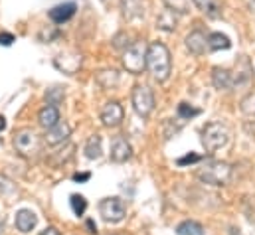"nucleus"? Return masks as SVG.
I'll return each mask as SVG.
<instances>
[{
    "instance_id": "f257e3e1",
    "label": "nucleus",
    "mask_w": 255,
    "mask_h": 235,
    "mask_svg": "<svg viewBox=\"0 0 255 235\" xmlns=\"http://www.w3.org/2000/svg\"><path fill=\"white\" fill-rule=\"evenodd\" d=\"M146 69L156 81H166L170 77V52L164 44H150L146 48Z\"/></svg>"
},
{
    "instance_id": "f03ea898",
    "label": "nucleus",
    "mask_w": 255,
    "mask_h": 235,
    "mask_svg": "<svg viewBox=\"0 0 255 235\" xmlns=\"http://www.w3.org/2000/svg\"><path fill=\"white\" fill-rule=\"evenodd\" d=\"M198 180L210 186H224L232 176V166L222 160H206L198 170H196Z\"/></svg>"
},
{
    "instance_id": "7ed1b4c3",
    "label": "nucleus",
    "mask_w": 255,
    "mask_h": 235,
    "mask_svg": "<svg viewBox=\"0 0 255 235\" xmlns=\"http://www.w3.org/2000/svg\"><path fill=\"white\" fill-rule=\"evenodd\" d=\"M230 140V130L222 122H208L202 130V146L206 152H216Z\"/></svg>"
},
{
    "instance_id": "20e7f679",
    "label": "nucleus",
    "mask_w": 255,
    "mask_h": 235,
    "mask_svg": "<svg viewBox=\"0 0 255 235\" xmlns=\"http://www.w3.org/2000/svg\"><path fill=\"white\" fill-rule=\"evenodd\" d=\"M146 44L144 42H134L130 44L125 54H123V67L132 75H140L146 69Z\"/></svg>"
},
{
    "instance_id": "39448f33",
    "label": "nucleus",
    "mask_w": 255,
    "mask_h": 235,
    "mask_svg": "<svg viewBox=\"0 0 255 235\" xmlns=\"http://www.w3.org/2000/svg\"><path fill=\"white\" fill-rule=\"evenodd\" d=\"M99 216L103 218V222L107 224H119L125 220L127 216V208L123 204L121 198L111 196V198H103L99 202Z\"/></svg>"
},
{
    "instance_id": "423d86ee",
    "label": "nucleus",
    "mask_w": 255,
    "mask_h": 235,
    "mask_svg": "<svg viewBox=\"0 0 255 235\" xmlns=\"http://www.w3.org/2000/svg\"><path fill=\"white\" fill-rule=\"evenodd\" d=\"M132 109L138 117H150V113L154 111V95L148 85H136L132 89Z\"/></svg>"
},
{
    "instance_id": "0eeeda50",
    "label": "nucleus",
    "mask_w": 255,
    "mask_h": 235,
    "mask_svg": "<svg viewBox=\"0 0 255 235\" xmlns=\"http://www.w3.org/2000/svg\"><path fill=\"white\" fill-rule=\"evenodd\" d=\"M14 146L22 156L32 158L40 152V138L32 128H22L14 134Z\"/></svg>"
},
{
    "instance_id": "6e6552de",
    "label": "nucleus",
    "mask_w": 255,
    "mask_h": 235,
    "mask_svg": "<svg viewBox=\"0 0 255 235\" xmlns=\"http://www.w3.org/2000/svg\"><path fill=\"white\" fill-rule=\"evenodd\" d=\"M123 107L117 103V101H109L105 103V107L101 109V122L107 126V128H115L123 122Z\"/></svg>"
},
{
    "instance_id": "1a4fd4ad",
    "label": "nucleus",
    "mask_w": 255,
    "mask_h": 235,
    "mask_svg": "<svg viewBox=\"0 0 255 235\" xmlns=\"http://www.w3.org/2000/svg\"><path fill=\"white\" fill-rule=\"evenodd\" d=\"M232 77H234V87H246L250 85L252 81V65H250V59L246 56L238 59L236 63V69L232 71Z\"/></svg>"
},
{
    "instance_id": "9d476101",
    "label": "nucleus",
    "mask_w": 255,
    "mask_h": 235,
    "mask_svg": "<svg viewBox=\"0 0 255 235\" xmlns=\"http://www.w3.org/2000/svg\"><path fill=\"white\" fill-rule=\"evenodd\" d=\"M69 136H71V128H69L67 122H62V120H60L58 124H54L52 128L46 130V142H48L50 146H58V144H62V142H65Z\"/></svg>"
},
{
    "instance_id": "9b49d317",
    "label": "nucleus",
    "mask_w": 255,
    "mask_h": 235,
    "mask_svg": "<svg viewBox=\"0 0 255 235\" xmlns=\"http://www.w3.org/2000/svg\"><path fill=\"white\" fill-rule=\"evenodd\" d=\"M121 14L128 22L144 18V0H121Z\"/></svg>"
},
{
    "instance_id": "f8f14e48",
    "label": "nucleus",
    "mask_w": 255,
    "mask_h": 235,
    "mask_svg": "<svg viewBox=\"0 0 255 235\" xmlns=\"http://www.w3.org/2000/svg\"><path fill=\"white\" fill-rule=\"evenodd\" d=\"M130 156H132V148L127 142V138L117 136L113 140V144H111V160L121 164V162H127Z\"/></svg>"
},
{
    "instance_id": "ddd939ff",
    "label": "nucleus",
    "mask_w": 255,
    "mask_h": 235,
    "mask_svg": "<svg viewBox=\"0 0 255 235\" xmlns=\"http://www.w3.org/2000/svg\"><path fill=\"white\" fill-rule=\"evenodd\" d=\"M212 83H214V87L220 89V91L234 89V77H232V71L226 69V67H214V69H212Z\"/></svg>"
},
{
    "instance_id": "4468645a",
    "label": "nucleus",
    "mask_w": 255,
    "mask_h": 235,
    "mask_svg": "<svg viewBox=\"0 0 255 235\" xmlns=\"http://www.w3.org/2000/svg\"><path fill=\"white\" fill-rule=\"evenodd\" d=\"M14 224H16V230H18V232L30 234V232L36 228V224H38V216H36L32 210H20V212H16Z\"/></svg>"
},
{
    "instance_id": "2eb2a0df",
    "label": "nucleus",
    "mask_w": 255,
    "mask_h": 235,
    "mask_svg": "<svg viewBox=\"0 0 255 235\" xmlns=\"http://www.w3.org/2000/svg\"><path fill=\"white\" fill-rule=\"evenodd\" d=\"M75 10H77V6H75L73 2L58 4V6H54V8L50 10V20H52L54 24H64V22L73 18Z\"/></svg>"
},
{
    "instance_id": "dca6fc26",
    "label": "nucleus",
    "mask_w": 255,
    "mask_h": 235,
    "mask_svg": "<svg viewBox=\"0 0 255 235\" xmlns=\"http://www.w3.org/2000/svg\"><path fill=\"white\" fill-rule=\"evenodd\" d=\"M186 48L188 52L194 56H202L206 50H208V38L204 36V32L200 30H194L186 36Z\"/></svg>"
},
{
    "instance_id": "f3484780",
    "label": "nucleus",
    "mask_w": 255,
    "mask_h": 235,
    "mask_svg": "<svg viewBox=\"0 0 255 235\" xmlns=\"http://www.w3.org/2000/svg\"><path fill=\"white\" fill-rule=\"evenodd\" d=\"M62 118H60V109L58 107H54V105H46V107H42L40 109V113H38V122H40V126L42 128H52L54 124H58Z\"/></svg>"
},
{
    "instance_id": "a211bd4d",
    "label": "nucleus",
    "mask_w": 255,
    "mask_h": 235,
    "mask_svg": "<svg viewBox=\"0 0 255 235\" xmlns=\"http://www.w3.org/2000/svg\"><path fill=\"white\" fill-rule=\"evenodd\" d=\"M156 28L162 30V32H174L178 28V16H176V12L170 10V8L162 10L158 14V18H156Z\"/></svg>"
},
{
    "instance_id": "6ab92c4d",
    "label": "nucleus",
    "mask_w": 255,
    "mask_h": 235,
    "mask_svg": "<svg viewBox=\"0 0 255 235\" xmlns=\"http://www.w3.org/2000/svg\"><path fill=\"white\" fill-rule=\"evenodd\" d=\"M83 152H85V156H87L89 160H99L101 154H103V140H101V136H99V134L89 136L87 142H85Z\"/></svg>"
},
{
    "instance_id": "aec40b11",
    "label": "nucleus",
    "mask_w": 255,
    "mask_h": 235,
    "mask_svg": "<svg viewBox=\"0 0 255 235\" xmlns=\"http://www.w3.org/2000/svg\"><path fill=\"white\" fill-rule=\"evenodd\" d=\"M194 4H196V8L202 12V14H206L208 18H220L222 16V8H220V4H218V0H192Z\"/></svg>"
},
{
    "instance_id": "412c9836",
    "label": "nucleus",
    "mask_w": 255,
    "mask_h": 235,
    "mask_svg": "<svg viewBox=\"0 0 255 235\" xmlns=\"http://www.w3.org/2000/svg\"><path fill=\"white\" fill-rule=\"evenodd\" d=\"M230 46H232L230 38H228V36H224V34H220V32H214V34H210V36H208V50H212V52L228 50Z\"/></svg>"
},
{
    "instance_id": "4be33fe9",
    "label": "nucleus",
    "mask_w": 255,
    "mask_h": 235,
    "mask_svg": "<svg viewBox=\"0 0 255 235\" xmlns=\"http://www.w3.org/2000/svg\"><path fill=\"white\" fill-rule=\"evenodd\" d=\"M56 65L62 69V71H65L67 75H73L75 71H77V67L81 65V56H73V58H58L56 59Z\"/></svg>"
},
{
    "instance_id": "5701e85b",
    "label": "nucleus",
    "mask_w": 255,
    "mask_h": 235,
    "mask_svg": "<svg viewBox=\"0 0 255 235\" xmlns=\"http://www.w3.org/2000/svg\"><path fill=\"white\" fill-rule=\"evenodd\" d=\"M176 234L178 235H204V228H202L198 222H194V220H186V222L178 224Z\"/></svg>"
},
{
    "instance_id": "b1692460",
    "label": "nucleus",
    "mask_w": 255,
    "mask_h": 235,
    "mask_svg": "<svg viewBox=\"0 0 255 235\" xmlns=\"http://www.w3.org/2000/svg\"><path fill=\"white\" fill-rule=\"evenodd\" d=\"M164 4L176 14H188L192 8V0H164Z\"/></svg>"
},
{
    "instance_id": "393cba45",
    "label": "nucleus",
    "mask_w": 255,
    "mask_h": 235,
    "mask_svg": "<svg viewBox=\"0 0 255 235\" xmlns=\"http://www.w3.org/2000/svg\"><path fill=\"white\" fill-rule=\"evenodd\" d=\"M65 93L62 87H52V89H48L46 91V99H48V105H54V107H58V105H62V101H64Z\"/></svg>"
},
{
    "instance_id": "a878e982",
    "label": "nucleus",
    "mask_w": 255,
    "mask_h": 235,
    "mask_svg": "<svg viewBox=\"0 0 255 235\" xmlns=\"http://www.w3.org/2000/svg\"><path fill=\"white\" fill-rule=\"evenodd\" d=\"M69 204H71V210H73L75 216H83L85 210H87V200L83 196H79V194H73L71 200H69Z\"/></svg>"
},
{
    "instance_id": "bb28decb",
    "label": "nucleus",
    "mask_w": 255,
    "mask_h": 235,
    "mask_svg": "<svg viewBox=\"0 0 255 235\" xmlns=\"http://www.w3.org/2000/svg\"><path fill=\"white\" fill-rule=\"evenodd\" d=\"M97 81H99L103 87L109 89V87H113V85L117 83V71H113V69H111V71H99V73H97Z\"/></svg>"
},
{
    "instance_id": "cd10ccee",
    "label": "nucleus",
    "mask_w": 255,
    "mask_h": 235,
    "mask_svg": "<svg viewBox=\"0 0 255 235\" xmlns=\"http://www.w3.org/2000/svg\"><path fill=\"white\" fill-rule=\"evenodd\" d=\"M196 115H200V109L192 107V105H188V103H180V105H178V117L180 118L188 120V118L196 117Z\"/></svg>"
},
{
    "instance_id": "c85d7f7f",
    "label": "nucleus",
    "mask_w": 255,
    "mask_h": 235,
    "mask_svg": "<svg viewBox=\"0 0 255 235\" xmlns=\"http://www.w3.org/2000/svg\"><path fill=\"white\" fill-rule=\"evenodd\" d=\"M242 111L248 117H255V93H250L244 101H242Z\"/></svg>"
},
{
    "instance_id": "c756f323",
    "label": "nucleus",
    "mask_w": 255,
    "mask_h": 235,
    "mask_svg": "<svg viewBox=\"0 0 255 235\" xmlns=\"http://www.w3.org/2000/svg\"><path fill=\"white\" fill-rule=\"evenodd\" d=\"M16 192V186L10 178H6L4 174H0V194H12Z\"/></svg>"
},
{
    "instance_id": "7c9ffc66",
    "label": "nucleus",
    "mask_w": 255,
    "mask_h": 235,
    "mask_svg": "<svg viewBox=\"0 0 255 235\" xmlns=\"http://www.w3.org/2000/svg\"><path fill=\"white\" fill-rule=\"evenodd\" d=\"M194 162H200L198 154H186V156L178 158V166H188V164H194Z\"/></svg>"
},
{
    "instance_id": "2f4dec72",
    "label": "nucleus",
    "mask_w": 255,
    "mask_h": 235,
    "mask_svg": "<svg viewBox=\"0 0 255 235\" xmlns=\"http://www.w3.org/2000/svg\"><path fill=\"white\" fill-rule=\"evenodd\" d=\"M12 42H16L14 34H10V32H0V46H10Z\"/></svg>"
},
{
    "instance_id": "473e14b6",
    "label": "nucleus",
    "mask_w": 255,
    "mask_h": 235,
    "mask_svg": "<svg viewBox=\"0 0 255 235\" xmlns=\"http://www.w3.org/2000/svg\"><path fill=\"white\" fill-rule=\"evenodd\" d=\"M89 178H91V174H89V172H83V174H73V180H75V182H87Z\"/></svg>"
},
{
    "instance_id": "72a5a7b5",
    "label": "nucleus",
    "mask_w": 255,
    "mask_h": 235,
    "mask_svg": "<svg viewBox=\"0 0 255 235\" xmlns=\"http://www.w3.org/2000/svg\"><path fill=\"white\" fill-rule=\"evenodd\" d=\"M40 235H62V234H60L56 228H46V230H44Z\"/></svg>"
},
{
    "instance_id": "f704fd0d",
    "label": "nucleus",
    "mask_w": 255,
    "mask_h": 235,
    "mask_svg": "<svg viewBox=\"0 0 255 235\" xmlns=\"http://www.w3.org/2000/svg\"><path fill=\"white\" fill-rule=\"evenodd\" d=\"M87 228H89V234H97V226H95L91 220L87 222Z\"/></svg>"
},
{
    "instance_id": "c9c22d12",
    "label": "nucleus",
    "mask_w": 255,
    "mask_h": 235,
    "mask_svg": "<svg viewBox=\"0 0 255 235\" xmlns=\"http://www.w3.org/2000/svg\"><path fill=\"white\" fill-rule=\"evenodd\" d=\"M4 128H6V118H4L2 115H0V132H2Z\"/></svg>"
},
{
    "instance_id": "e433bc0d",
    "label": "nucleus",
    "mask_w": 255,
    "mask_h": 235,
    "mask_svg": "<svg viewBox=\"0 0 255 235\" xmlns=\"http://www.w3.org/2000/svg\"><path fill=\"white\" fill-rule=\"evenodd\" d=\"M2 232H4V220L0 218V234H2Z\"/></svg>"
},
{
    "instance_id": "4c0bfd02",
    "label": "nucleus",
    "mask_w": 255,
    "mask_h": 235,
    "mask_svg": "<svg viewBox=\"0 0 255 235\" xmlns=\"http://www.w3.org/2000/svg\"><path fill=\"white\" fill-rule=\"evenodd\" d=\"M252 10H255V0H252Z\"/></svg>"
},
{
    "instance_id": "58836bf2",
    "label": "nucleus",
    "mask_w": 255,
    "mask_h": 235,
    "mask_svg": "<svg viewBox=\"0 0 255 235\" xmlns=\"http://www.w3.org/2000/svg\"><path fill=\"white\" fill-rule=\"evenodd\" d=\"M101 2H103V4H109V0H101Z\"/></svg>"
},
{
    "instance_id": "ea45409f",
    "label": "nucleus",
    "mask_w": 255,
    "mask_h": 235,
    "mask_svg": "<svg viewBox=\"0 0 255 235\" xmlns=\"http://www.w3.org/2000/svg\"><path fill=\"white\" fill-rule=\"evenodd\" d=\"M111 235H115V234H111Z\"/></svg>"
}]
</instances>
